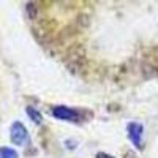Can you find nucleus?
<instances>
[{
    "mask_svg": "<svg viewBox=\"0 0 158 158\" xmlns=\"http://www.w3.org/2000/svg\"><path fill=\"white\" fill-rule=\"evenodd\" d=\"M10 139L15 146H22V144H25L29 139L27 128H25L21 122H15L11 125V130H10Z\"/></svg>",
    "mask_w": 158,
    "mask_h": 158,
    "instance_id": "obj_1",
    "label": "nucleus"
},
{
    "mask_svg": "<svg viewBox=\"0 0 158 158\" xmlns=\"http://www.w3.org/2000/svg\"><path fill=\"white\" fill-rule=\"evenodd\" d=\"M127 131H128V139L133 142V146L136 149H141V138H142V133H144V127L138 122H130L127 125Z\"/></svg>",
    "mask_w": 158,
    "mask_h": 158,
    "instance_id": "obj_2",
    "label": "nucleus"
},
{
    "mask_svg": "<svg viewBox=\"0 0 158 158\" xmlns=\"http://www.w3.org/2000/svg\"><path fill=\"white\" fill-rule=\"evenodd\" d=\"M52 115L59 120H67V122H76L77 120V112L67 106H56L52 109Z\"/></svg>",
    "mask_w": 158,
    "mask_h": 158,
    "instance_id": "obj_3",
    "label": "nucleus"
},
{
    "mask_svg": "<svg viewBox=\"0 0 158 158\" xmlns=\"http://www.w3.org/2000/svg\"><path fill=\"white\" fill-rule=\"evenodd\" d=\"M25 112H27V115L32 118V120L35 122V123H41V120H43V117H41V114H40L35 108H25Z\"/></svg>",
    "mask_w": 158,
    "mask_h": 158,
    "instance_id": "obj_4",
    "label": "nucleus"
},
{
    "mask_svg": "<svg viewBox=\"0 0 158 158\" xmlns=\"http://www.w3.org/2000/svg\"><path fill=\"white\" fill-rule=\"evenodd\" d=\"M0 158H18V152L10 147H0Z\"/></svg>",
    "mask_w": 158,
    "mask_h": 158,
    "instance_id": "obj_5",
    "label": "nucleus"
},
{
    "mask_svg": "<svg viewBox=\"0 0 158 158\" xmlns=\"http://www.w3.org/2000/svg\"><path fill=\"white\" fill-rule=\"evenodd\" d=\"M97 158H114V156H112V155H109V153L100 152V153H97Z\"/></svg>",
    "mask_w": 158,
    "mask_h": 158,
    "instance_id": "obj_6",
    "label": "nucleus"
}]
</instances>
